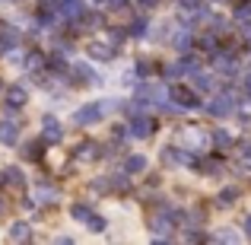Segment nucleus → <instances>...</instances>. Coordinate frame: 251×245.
Wrapping results in <instances>:
<instances>
[{
  "mask_svg": "<svg viewBox=\"0 0 251 245\" xmlns=\"http://www.w3.org/2000/svg\"><path fill=\"white\" fill-rule=\"evenodd\" d=\"M99 115H102V105H86V109L76 111V121H80V124H89V121H96Z\"/></svg>",
  "mask_w": 251,
  "mask_h": 245,
  "instance_id": "nucleus-1",
  "label": "nucleus"
},
{
  "mask_svg": "<svg viewBox=\"0 0 251 245\" xmlns=\"http://www.w3.org/2000/svg\"><path fill=\"white\" fill-rule=\"evenodd\" d=\"M16 134H19V128L13 121H0V140H3V143H13Z\"/></svg>",
  "mask_w": 251,
  "mask_h": 245,
  "instance_id": "nucleus-2",
  "label": "nucleus"
},
{
  "mask_svg": "<svg viewBox=\"0 0 251 245\" xmlns=\"http://www.w3.org/2000/svg\"><path fill=\"white\" fill-rule=\"evenodd\" d=\"M210 111H213V115H226V111H232V102H229V99H220V102H210Z\"/></svg>",
  "mask_w": 251,
  "mask_h": 245,
  "instance_id": "nucleus-3",
  "label": "nucleus"
},
{
  "mask_svg": "<svg viewBox=\"0 0 251 245\" xmlns=\"http://www.w3.org/2000/svg\"><path fill=\"white\" fill-rule=\"evenodd\" d=\"M61 10L67 13V16H76V13H83V3H80V0H64Z\"/></svg>",
  "mask_w": 251,
  "mask_h": 245,
  "instance_id": "nucleus-4",
  "label": "nucleus"
},
{
  "mask_svg": "<svg viewBox=\"0 0 251 245\" xmlns=\"http://www.w3.org/2000/svg\"><path fill=\"white\" fill-rule=\"evenodd\" d=\"M10 236H13V239H25V236H29V226H25V223H13Z\"/></svg>",
  "mask_w": 251,
  "mask_h": 245,
  "instance_id": "nucleus-5",
  "label": "nucleus"
},
{
  "mask_svg": "<svg viewBox=\"0 0 251 245\" xmlns=\"http://www.w3.org/2000/svg\"><path fill=\"white\" fill-rule=\"evenodd\" d=\"M147 121H140V118H137V121H134V128H130V134H134V137H143V134H147Z\"/></svg>",
  "mask_w": 251,
  "mask_h": 245,
  "instance_id": "nucleus-6",
  "label": "nucleus"
},
{
  "mask_svg": "<svg viewBox=\"0 0 251 245\" xmlns=\"http://www.w3.org/2000/svg\"><path fill=\"white\" fill-rule=\"evenodd\" d=\"M45 134H48V140H57V137H61V128H57V121H48Z\"/></svg>",
  "mask_w": 251,
  "mask_h": 245,
  "instance_id": "nucleus-7",
  "label": "nucleus"
},
{
  "mask_svg": "<svg viewBox=\"0 0 251 245\" xmlns=\"http://www.w3.org/2000/svg\"><path fill=\"white\" fill-rule=\"evenodd\" d=\"M143 165H147V160H143V156H134V160L127 163V169H130V172H137V169H143Z\"/></svg>",
  "mask_w": 251,
  "mask_h": 245,
  "instance_id": "nucleus-8",
  "label": "nucleus"
},
{
  "mask_svg": "<svg viewBox=\"0 0 251 245\" xmlns=\"http://www.w3.org/2000/svg\"><path fill=\"white\" fill-rule=\"evenodd\" d=\"M23 102V89H10V105H19Z\"/></svg>",
  "mask_w": 251,
  "mask_h": 245,
  "instance_id": "nucleus-9",
  "label": "nucleus"
},
{
  "mask_svg": "<svg viewBox=\"0 0 251 245\" xmlns=\"http://www.w3.org/2000/svg\"><path fill=\"white\" fill-rule=\"evenodd\" d=\"M194 83H197V86H201V89H210V77H203V74H201V77H197V80H194Z\"/></svg>",
  "mask_w": 251,
  "mask_h": 245,
  "instance_id": "nucleus-10",
  "label": "nucleus"
},
{
  "mask_svg": "<svg viewBox=\"0 0 251 245\" xmlns=\"http://www.w3.org/2000/svg\"><path fill=\"white\" fill-rule=\"evenodd\" d=\"M248 89H251V77H248Z\"/></svg>",
  "mask_w": 251,
  "mask_h": 245,
  "instance_id": "nucleus-11",
  "label": "nucleus"
},
{
  "mask_svg": "<svg viewBox=\"0 0 251 245\" xmlns=\"http://www.w3.org/2000/svg\"><path fill=\"white\" fill-rule=\"evenodd\" d=\"M0 214H3V204H0Z\"/></svg>",
  "mask_w": 251,
  "mask_h": 245,
  "instance_id": "nucleus-12",
  "label": "nucleus"
}]
</instances>
